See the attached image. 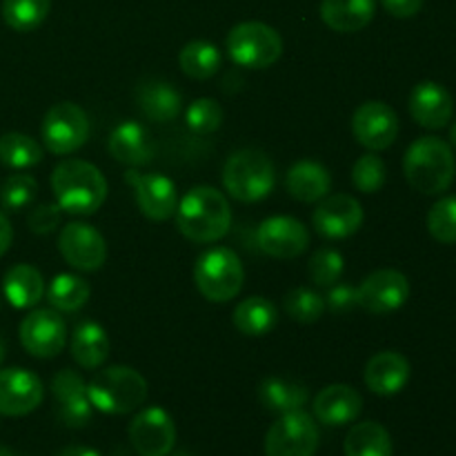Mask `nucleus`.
Here are the masks:
<instances>
[{
    "mask_svg": "<svg viewBox=\"0 0 456 456\" xmlns=\"http://www.w3.org/2000/svg\"><path fill=\"white\" fill-rule=\"evenodd\" d=\"M176 225L191 243H216L230 232L232 208L216 187H191L176 208Z\"/></svg>",
    "mask_w": 456,
    "mask_h": 456,
    "instance_id": "nucleus-1",
    "label": "nucleus"
},
{
    "mask_svg": "<svg viewBox=\"0 0 456 456\" xmlns=\"http://www.w3.org/2000/svg\"><path fill=\"white\" fill-rule=\"evenodd\" d=\"M52 190L62 212L74 216L96 214L107 199V181L101 169L80 159H67L56 165Z\"/></svg>",
    "mask_w": 456,
    "mask_h": 456,
    "instance_id": "nucleus-2",
    "label": "nucleus"
},
{
    "mask_svg": "<svg viewBox=\"0 0 456 456\" xmlns=\"http://www.w3.org/2000/svg\"><path fill=\"white\" fill-rule=\"evenodd\" d=\"M403 174L410 185L421 194H444L452 185L456 174L452 150L436 136L417 138L405 151Z\"/></svg>",
    "mask_w": 456,
    "mask_h": 456,
    "instance_id": "nucleus-3",
    "label": "nucleus"
},
{
    "mask_svg": "<svg viewBox=\"0 0 456 456\" xmlns=\"http://www.w3.org/2000/svg\"><path fill=\"white\" fill-rule=\"evenodd\" d=\"M223 185L240 203L267 199L276 185V167L270 156L254 147L234 151L223 167Z\"/></svg>",
    "mask_w": 456,
    "mask_h": 456,
    "instance_id": "nucleus-4",
    "label": "nucleus"
},
{
    "mask_svg": "<svg viewBox=\"0 0 456 456\" xmlns=\"http://www.w3.org/2000/svg\"><path fill=\"white\" fill-rule=\"evenodd\" d=\"M89 403L105 414H129L147 399V381L141 372L127 365L101 370L87 383Z\"/></svg>",
    "mask_w": 456,
    "mask_h": 456,
    "instance_id": "nucleus-5",
    "label": "nucleus"
},
{
    "mask_svg": "<svg viewBox=\"0 0 456 456\" xmlns=\"http://www.w3.org/2000/svg\"><path fill=\"white\" fill-rule=\"evenodd\" d=\"M194 281L208 301L227 303L243 289L245 267L234 249L212 248L196 258Z\"/></svg>",
    "mask_w": 456,
    "mask_h": 456,
    "instance_id": "nucleus-6",
    "label": "nucleus"
},
{
    "mask_svg": "<svg viewBox=\"0 0 456 456\" xmlns=\"http://www.w3.org/2000/svg\"><path fill=\"white\" fill-rule=\"evenodd\" d=\"M227 53L245 69H267L283 53V38L274 27L258 20L239 22L225 38Z\"/></svg>",
    "mask_w": 456,
    "mask_h": 456,
    "instance_id": "nucleus-7",
    "label": "nucleus"
},
{
    "mask_svg": "<svg viewBox=\"0 0 456 456\" xmlns=\"http://www.w3.org/2000/svg\"><path fill=\"white\" fill-rule=\"evenodd\" d=\"M43 142L52 154L67 156L87 142L89 120L83 107L76 102H56L43 118Z\"/></svg>",
    "mask_w": 456,
    "mask_h": 456,
    "instance_id": "nucleus-8",
    "label": "nucleus"
},
{
    "mask_svg": "<svg viewBox=\"0 0 456 456\" xmlns=\"http://www.w3.org/2000/svg\"><path fill=\"white\" fill-rule=\"evenodd\" d=\"M319 428L303 410L281 414L265 436V456H314Z\"/></svg>",
    "mask_w": 456,
    "mask_h": 456,
    "instance_id": "nucleus-9",
    "label": "nucleus"
},
{
    "mask_svg": "<svg viewBox=\"0 0 456 456\" xmlns=\"http://www.w3.org/2000/svg\"><path fill=\"white\" fill-rule=\"evenodd\" d=\"M410 298L408 276L396 270H377L365 276L363 283L356 288L359 307L374 316L390 314L405 305Z\"/></svg>",
    "mask_w": 456,
    "mask_h": 456,
    "instance_id": "nucleus-10",
    "label": "nucleus"
},
{
    "mask_svg": "<svg viewBox=\"0 0 456 456\" xmlns=\"http://www.w3.org/2000/svg\"><path fill=\"white\" fill-rule=\"evenodd\" d=\"M58 249L74 270L96 272L107 261V243L89 223H67L58 236Z\"/></svg>",
    "mask_w": 456,
    "mask_h": 456,
    "instance_id": "nucleus-11",
    "label": "nucleus"
},
{
    "mask_svg": "<svg viewBox=\"0 0 456 456\" xmlns=\"http://www.w3.org/2000/svg\"><path fill=\"white\" fill-rule=\"evenodd\" d=\"M20 343L36 359H53L67 346V325L56 310H34L22 319Z\"/></svg>",
    "mask_w": 456,
    "mask_h": 456,
    "instance_id": "nucleus-12",
    "label": "nucleus"
},
{
    "mask_svg": "<svg viewBox=\"0 0 456 456\" xmlns=\"http://www.w3.org/2000/svg\"><path fill=\"white\" fill-rule=\"evenodd\" d=\"M352 134L370 151H383L399 136V116L387 102L368 101L352 116Z\"/></svg>",
    "mask_w": 456,
    "mask_h": 456,
    "instance_id": "nucleus-13",
    "label": "nucleus"
},
{
    "mask_svg": "<svg viewBox=\"0 0 456 456\" xmlns=\"http://www.w3.org/2000/svg\"><path fill=\"white\" fill-rule=\"evenodd\" d=\"M129 441L138 456H169L176 445V426L163 408L141 410L129 426Z\"/></svg>",
    "mask_w": 456,
    "mask_h": 456,
    "instance_id": "nucleus-14",
    "label": "nucleus"
},
{
    "mask_svg": "<svg viewBox=\"0 0 456 456\" xmlns=\"http://www.w3.org/2000/svg\"><path fill=\"white\" fill-rule=\"evenodd\" d=\"M312 225L323 239H347L363 225V208L350 194H328L312 214Z\"/></svg>",
    "mask_w": 456,
    "mask_h": 456,
    "instance_id": "nucleus-15",
    "label": "nucleus"
},
{
    "mask_svg": "<svg viewBox=\"0 0 456 456\" xmlns=\"http://www.w3.org/2000/svg\"><path fill=\"white\" fill-rule=\"evenodd\" d=\"M127 183L134 187V196L150 221L163 223L176 214L178 208V191L176 183L167 178L165 174L151 172V174H138L127 172Z\"/></svg>",
    "mask_w": 456,
    "mask_h": 456,
    "instance_id": "nucleus-16",
    "label": "nucleus"
},
{
    "mask_svg": "<svg viewBox=\"0 0 456 456\" xmlns=\"http://www.w3.org/2000/svg\"><path fill=\"white\" fill-rule=\"evenodd\" d=\"M258 248L272 258L292 261L310 248V230L292 216L265 218L258 225Z\"/></svg>",
    "mask_w": 456,
    "mask_h": 456,
    "instance_id": "nucleus-17",
    "label": "nucleus"
},
{
    "mask_svg": "<svg viewBox=\"0 0 456 456\" xmlns=\"http://www.w3.org/2000/svg\"><path fill=\"white\" fill-rule=\"evenodd\" d=\"M43 381L22 368L0 370V414L25 417L43 403Z\"/></svg>",
    "mask_w": 456,
    "mask_h": 456,
    "instance_id": "nucleus-18",
    "label": "nucleus"
},
{
    "mask_svg": "<svg viewBox=\"0 0 456 456\" xmlns=\"http://www.w3.org/2000/svg\"><path fill=\"white\" fill-rule=\"evenodd\" d=\"M52 392L58 403V419L67 428H85L92 421L94 405L89 403L87 383L76 370H61L52 379Z\"/></svg>",
    "mask_w": 456,
    "mask_h": 456,
    "instance_id": "nucleus-19",
    "label": "nucleus"
},
{
    "mask_svg": "<svg viewBox=\"0 0 456 456\" xmlns=\"http://www.w3.org/2000/svg\"><path fill=\"white\" fill-rule=\"evenodd\" d=\"M410 116L426 129H441L452 120L454 102L448 89L435 80H423L410 94Z\"/></svg>",
    "mask_w": 456,
    "mask_h": 456,
    "instance_id": "nucleus-20",
    "label": "nucleus"
},
{
    "mask_svg": "<svg viewBox=\"0 0 456 456\" xmlns=\"http://www.w3.org/2000/svg\"><path fill=\"white\" fill-rule=\"evenodd\" d=\"M365 386L379 396L399 395L410 381V361L401 352H379L365 365Z\"/></svg>",
    "mask_w": 456,
    "mask_h": 456,
    "instance_id": "nucleus-21",
    "label": "nucleus"
},
{
    "mask_svg": "<svg viewBox=\"0 0 456 456\" xmlns=\"http://www.w3.org/2000/svg\"><path fill=\"white\" fill-rule=\"evenodd\" d=\"M107 147L118 163L129 165V167H142V165L151 163L156 154L150 134L136 120H125V123L116 125L114 132L110 134Z\"/></svg>",
    "mask_w": 456,
    "mask_h": 456,
    "instance_id": "nucleus-22",
    "label": "nucleus"
},
{
    "mask_svg": "<svg viewBox=\"0 0 456 456\" xmlns=\"http://www.w3.org/2000/svg\"><path fill=\"white\" fill-rule=\"evenodd\" d=\"M363 410V396L350 386L334 383L323 387L314 399V414L325 426H347L356 421Z\"/></svg>",
    "mask_w": 456,
    "mask_h": 456,
    "instance_id": "nucleus-23",
    "label": "nucleus"
},
{
    "mask_svg": "<svg viewBox=\"0 0 456 456\" xmlns=\"http://www.w3.org/2000/svg\"><path fill=\"white\" fill-rule=\"evenodd\" d=\"M136 105L145 118L154 123H169L181 114L183 96L167 80L145 78L136 87Z\"/></svg>",
    "mask_w": 456,
    "mask_h": 456,
    "instance_id": "nucleus-24",
    "label": "nucleus"
},
{
    "mask_svg": "<svg viewBox=\"0 0 456 456\" xmlns=\"http://www.w3.org/2000/svg\"><path fill=\"white\" fill-rule=\"evenodd\" d=\"M285 190L301 203H316L332 190V176L316 160H298L285 174Z\"/></svg>",
    "mask_w": 456,
    "mask_h": 456,
    "instance_id": "nucleus-25",
    "label": "nucleus"
},
{
    "mask_svg": "<svg viewBox=\"0 0 456 456\" xmlns=\"http://www.w3.org/2000/svg\"><path fill=\"white\" fill-rule=\"evenodd\" d=\"M377 13V0H321V18L338 34H354L368 27Z\"/></svg>",
    "mask_w": 456,
    "mask_h": 456,
    "instance_id": "nucleus-26",
    "label": "nucleus"
},
{
    "mask_svg": "<svg viewBox=\"0 0 456 456\" xmlns=\"http://www.w3.org/2000/svg\"><path fill=\"white\" fill-rule=\"evenodd\" d=\"M3 292L16 310H31L43 301L45 279L34 265L20 263L7 270L3 279Z\"/></svg>",
    "mask_w": 456,
    "mask_h": 456,
    "instance_id": "nucleus-27",
    "label": "nucleus"
},
{
    "mask_svg": "<svg viewBox=\"0 0 456 456\" xmlns=\"http://www.w3.org/2000/svg\"><path fill=\"white\" fill-rule=\"evenodd\" d=\"M71 356L85 370H98L110 356V338L102 325L85 321L74 330L69 341Z\"/></svg>",
    "mask_w": 456,
    "mask_h": 456,
    "instance_id": "nucleus-28",
    "label": "nucleus"
},
{
    "mask_svg": "<svg viewBox=\"0 0 456 456\" xmlns=\"http://www.w3.org/2000/svg\"><path fill=\"white\" fill-rule=\"evenodd\" d=\"M258 399L265 405L270 412L276 414H288L294 410L305 408L310 392L303 383L292 381L285 377H267L258 386Z\"/></svg>",
    "mask_w": 456,
    "mask_h": 456,
    "instance_id": "nucleus-29",
    "label": "nucleus"
},
{
    "mask_svg": "<svg viewBox=\"0 0 456 456\" xmlns=\"http://www.w3.org/2000/svg\"><path fill=\"white\" fill-rule=\"evenodd\" d=\"M232 321H234L236 330L245 337H265L279 323V310L270 298L249 297L236 305Z\"/></svg>",
    "mask_w": 456,
    "mask_h": 456,
    "instance_id": "nucleus-30",
    "label": "nucleus"
},
{
    "mask_svg": "<svg viewBox=\"0 0 456 456\" xmlns=\"http://www.w3.org/2000/svg\"><path fill=\"white\" fill-rule=\"evenodd\" d=\"M346 456H392V436L381 423H356L343 444Z\"/></svg>",
    "mask_w": 456,
    "mask_h": 456,
    "instance_id": "nucleus-31",
    "label": "nucleus"
},
{
    "mask_svg": "<svg viewBox=\"0 0 456 456\" xmlns=\"http://www.w3.org/2000/svg\"><path fill=\"white\" fill-rule=\"evenodd\" d=\"M181 69L194 80H208L221 69L223 56L218 47L208 40H191L178 53Z\"/></svg>",
    "mask_w": 456,
    "mask_h": 456,
    "instance_id": "nucleus-32",
    "label": "nucleus"
},
{
    "mask_svg": "<svg viewBox=\"0 0 456 456\" xmlns=\"http://www.w3.org/2000/svg\"><path fill=\"white\" fill-rule=\"evenodd\" d=\"M89 283L76 274H58L49 283L47 301L56 312H78L89 301Z\"/></svg>",
    "mask_w": 456,
    "mask_h": 456,
    "instance_id": "nucleus-33",
    "label": "nucleus"
},
{
    "mask_svg": "<svg viewBox=\"0 0 456 456\" xmlns=\"http://www.w3.org/2000/svg\"><path fill=\"white\" fill-rule=\"evenodd\" d=\"M45 150L31 136L20 132H9L0 136V163L12 169L34 167L43 160Z\"/></svg>",
    "mask_w": 456,
    "mask_h": 456,
    "instance_id": "nucleus-34",
    "label": "nucleus"
},
{
    "mask_svg": "<svg viewBox=\"0 0 456 456\" xmlns=\"http://www.w3.org/2000/svg\"><path fill=\"white\" fill-rule=\"evenodd\" d=\"M52 9V0H4L3 18L13 31H34L45 22Z\"/></svg>",
    "mask_w": 456,
    "mask_h": 456,
    "instance_id": "nucleus-35",
    "label": "nucleus"
},
{
    "mask_svg": "<svg viewBox=\"0 0 456 456\" xmlns=\"http://www.w3.org/2000/svg\"><path fill=\"white\" fill-rule=\"evenodd\" d=\"M283 310L297 323H316L325 314V298L314 289H289L283 298Z\"/></svg>",
    "mask_w": 456,
    "mask_h": 456,
    "instance_id": "nucleus-36",
    "label": "nucleus"
},
{
    "mask_svg": "<svg viewBox=\"0 0 456 456\" xmlns=\"http://www.w3.org/2000/svg\"><path fill=\"white\" fill-rule=\"evenodd\" d=\"M387 178V167L383 163L381 156H377L374 151H368V154L359 156L352 167V183L359 191L363 194H377V191L383 190Z\"/></svg>",
    "mask_w": 456,
    "mask_h": 456,
    "instance_id": "nucleus-37",
    "label": "nucleus"
},
{
    "mask_svg": "<svg viewBox=\"0 0 456 456\" xmlns=\"http://www.w3.org/2000/svg\"><path fill=\"white\" fill-rule=\"evenodd\" d=\"M428 232L439 243H456V196H445L432 205L428 212Z\"/></svg>",
    "mask_w": 456,
    "mask_h": 456,
    "instance_id": "nucleus-38",
    "label": "nucleus"
},
{
    "mask_svg": "<svg viewBox=\"0 0 456 456\" xmlns=\"http://www.w3.org/2000/svg\"><path fill=\"white\" fill-rule=\"evenodd\" d=\"M36 194H38V183L29 174H13L4 181L3 190H0V205L4 212H20L27 205L34 203Z\"/></svg>",
    "mask_w": 456,
    "mask_h": 456,
    "instance_id": "nucleus-39",
    "label": "nucleus"
},
{
    "mask_svg": "<svg viewBox=\"0 0 456 456\" xmlns=\"http://www.w3.org/2000/svg\"><path fill=\"white\" fill-rule=\"evenodd\" d=\"M185 123L196 136L214 134L223 123V107L214 98H196L185 111Z\"/></svg>",
    "mask_w": 456,
    "mask_h": 456,
    "instance_id": "nucleus-40",
    "label": "nucleus"
},
{
    "mask_svg": "<svg viewBox=\"0 0 456 456\" xmlns=\"http://www.w3.org/2000/svg\"><path fill=\"white\" fill-rule=\"evenodd\" d=\"M307 270H310L312 283H316L319 288H332L334 283L341 281L346 263H343V256L337 249L321 248L312 254Z\"/></svg>",
    "mask_w": 456,
    "mask_h": 456,
    "instance_id": "nucleus-41",
    "label": "nucleus"
},
{
    "mask_svg": "<svg viewBox=\"0 0 456 456\" xmlns=\"http://www.w3.org/2000/svg\"><path fill=\"white\" fill-rule=\"evenodd\" d=\"M62 221V209L58 203H45L38 205L27 216V225L34 234H52Z\"/></svg>",
    "mask_w": 456,
    "mask_h": 456,
    "instance_id": "nucleus-42",
    "label": "nucleus"
},
{
    "mask_svg": "<svg viewBox=\"0 0 456 456\" xmlns=\"http://www.w3.org/2000/svg\"><path fill=\"white\" fill-rule=\"evenodd\" d=\"M323 298L325 310H330L332 314H347V312L359 305V301H356V288H352L347 283H334Z\"/></svg>",
    "mask_w": 456,
    "mask_h": 456,
    "instance_id": "nucleus-43",
    "label": "nucleus"
},
{
    "mask_svg": "<svg viewBox=\"0 0 456 456\" xmlns=\"http://www.w3.org/2000/svg\"><path fill=\"white\" fill-rule=\"evenodd\" d=\"M381 4L395 18H412L421 12L423 0H381Z\"/></svg>",
    "mask_w": 456,
    "mask_h": 456,
    "instance_id": "nucleus-44",
    "label": "nucleus"
},
{
    "mask_svg": "<svg viewBox=\"0 0 456 456\" xmlns=\"http://www.w3.org/2000/svg\"><path fill=\"white\" fill-rule=\"evenodd\" d=\"M12 240H13L12 223H9V218L4 216L3 212H0V256H3V254L7 252L9 245H12Z\"/></svg>",
    "mask_w": 456,
    "mask_h": 456,
    "instance_id": "nucleus-45",
    "label": "nucleus"
},
{
    "mask_svg": "<svg viewBox=\"0 0 456 456\" xmlns=\"http://www.w3.org/2000/svg\"><path fill=\"white\" fill-rule=\"evenodd\" d=\"M58 456H101V454L92 448H85V445H69V448L61 450Z\"/></svg>",
    "mask_w": 456,
    "mask_h": 456,
    "instance_id": "nucleus-46",
    "label": "nucleus"
},
{
    "mask_svg": "<svg viewBox=\"0 0 456 456\" xmlns=\"http://www.w3.org/2000/svg\"><path fill=\"white\" fill-rule=\"evenodd\" d=\"M450 142H452V145L456 147V123L452 125V127H450Z\"/></svg>",
    "mask_w": 456,
    "mask_h": 456,
    "instance_id": "nucleus-47",
    "label": "nucleus"
},
{
    "mask_svg": "<svg viewBox=\"0 0 456 456\" xmlns=\"http://www.w3.org/2000/svg\"><path fill=\"white\" fill-rule=\"evenodd\" d=\"M0 456H16V454H13L9 448H4V445H0Z\"/></svg>",
    "mask_w": 456,
    "mask_h": 456,
    "instance_id": "nucleus-48",
    "label": "nucleus"
},
{
    "mask_svg": "<svg viewBox=\"0 0 456 456\" xmlns=\"http://www.w3.org/2000/svg\"><path fill=\"white\" fill-rule=\"evenodd\" d=\"M3 359H4V343L3 338H0V363H3Z\"/></svg>",
    "mask_w": 456,
    "mask_h": 456,
    "instance_id": "nucleus-49",
    "label": "nucleus"
}]
</instances>
